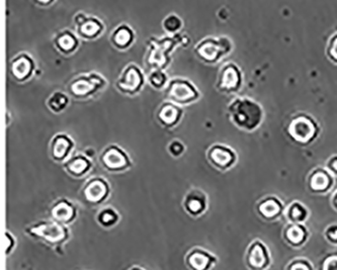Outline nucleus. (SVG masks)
Returning a JSON list of instances; mask_svg holds the SVG:
<instances>
[{
  "instance_id": "nucleus-27",
  "label": "nucleus",
  "mask_w": 337,
  "mask_h": 270,
  "mask_svg": "<svg viewBox=\"0 0 337 270\" xmlns=\"http://www.w3.org/2000/svg\"><path fill=\"white\" fill-rule=\"evenodd\" d=\"M117 219H118V216L112 208L104 209L100 214V216H98V220H100V222L105 226H111L114 224L117 221Z\"/></svg>"
},
{
  "instance_id": "nucleus-15",
  "label": "nucleus",
  "mask_w": 337,
  "mask_h": 270,
  "mask_svg": "<svg viewBox=\"0 0 337 270\" xmlns=\"http://www.w3.org/2000/svg\"><path fill=\"white\" fill-rule=\"evenodd\" d=\"M92 163L84 154H76L64 163L65 170L75 178H81L90 171Z\"/></svg>"
},
{
  "instance_id": "nucleus-16",
  "label": "nucleus",
  "mask_w": 337,
  "mask_h": 270,
  "mask_svg": "<svg viewBox=\"0 0 337 270\" xmlns=\"http://www.w3.org/2000/svg\"><path fill=\"white\" fill-rule=\"evenodd\" d=\"M31 233L50 242L62 240L65 235V229L58 223H45L31 229Z\"/></svg>"
},
{
  "instance_id": "nucleus-25",
  "label": "nucleus",
  "mask_w": 337,
  "mask_h": 270,
  "mask_svg": "<svg viewBox=\"0 0 337 270\" xmlns=\"http://www.w3.org/2000/svg\"><path fill=\"white\" fill-rule=\"evenodd\" d=\"M148 81L153 88L162 89L166 86L167 76L162 70H153L148 76Z\"/></svg>"
},
{
  "instance_id": "nucleus-29",
  "label": "nucleus",
  "mask_w": 337,
  "mask_h": 270,
  "mask_svg": "<svg viewBox=\"0 0 337 270\" xmlns=\"http://www.w3.org/2000/svg\"><path fill=\"white\" fill-rule=\"evenodd\" d=\"M326 54L332 62L337 63V33L329 38Z\"/></svg>"
},
{
  "instance_id": "nucleus-28",
  "label": "nucleus",
  "mask_w": 337,
  "mask_h": 270,
  "mask_svg": "<svg viewBox=\"0 0 337 270\" xmlns=\"http://www.w3.org/2000/svg\"><path fill=\"white\" fill-rule=\"evenodd\" d=\"M289 214H290V218L294 221H303L305 220L306 217V209L298 202H296L294 204L291 205L290 210H289Z\"/></svg>"
},
{
  "instance_id": "nucleus-3",
  "label": "nucleus",
  "mask_w": 337,
  "mask_h": 270,
  "mask_svg": "<svg viewBox=\"0 0 337 270\" xmlns=\"http://www.w3.org/2000/svg\"><path fill=\"white\" fill-rule=\"evenodd\" d=\"M185 36L181 34H176L171 37L151 38L149 40V53H148V66L154 70H162L167 67L169 63V53L173 50L176 44L184 42Z\"/></svg>"
},
{
  "instance_id": "nucleus-17",
  "label": "nucleus",
  "mask_w": 337,
  "mask_h": 270,
  "mask_svg": "<svg viewBox=\"0 0 337 270\" xmlns=\"http://www.w3.org/2000/svg\"><path fill=\"white\" fill-rule=\"evenodd\" d=\"M308 184L313 191H326L333 184V177L328 170L324 168H316L310 173Z\"/></svg>"
},
{
  "instance_id": "nucleus-26",
  "label": "nucleus",
  "mask_w": 337,
  "mask_h": 270,
  "mask_svg": "<svg viewBox=\"0 0 337 270\" xmlns=\"http://www.w3.org/2000/svg\"><path fill=\"white\" fill-rule=\"evenodd\" d=\"M163 29L169 34H176L183 27V21L181 17L176 14L167 15L162 23Z\"/></svg>"
},
{
  "instance_id": "nucleus-24",
  "label": "nucleus",
  "mask_w": 337,
  "mask_h": 270,
  "mask_svg": "<svg viewBox=\"0 0 337 270\" xmlns=\"http://www.w3.org/2000/svg\"><path fill=\"white\" fill-rule=\"evenodd\" d=\"M280 210L281 204L274 199H267L260 205V211L266 218L274 217L280 213Z\"/></svg>"
},
{
  "instance_id": "nucleus-33",
  "label": "nucleus",
  "mask_w": 337,
  "mask_h": 270,
  "mask_svg": "<svg viewBox=\"0 0 337 270\" xmlns=\"http://www.w3.org/2000/svg\"><path fill=\"white\" fill-rule=\"evenodd\" d=\"M184 151H185V145L184 143H182L178 140H174L170 142V144L168 145V152L172 156H175V157L181 156L184 153Z\"/></svg>"
},
{
  "instance_id": "nucleus-7",
  "label": "nucleus",
  "mask_w": 337,
  "mask_h": 270,
  "mask_svg": "<svg viewBox=\"0 0 337 270\" xmlns=\"http://www.w3.org/2000/svg\"><path fill=\"white\" fill-rule=\"evenodd\" d=\"M100 161L103 167L111 172L125 171L132 166L128 154L116 145L108 146L101 154Z\"/></svg>"
},
{
  "instance_id": "nucleus-14",
  "label": "nucleus",
  "mask_w": 337,
  "mask_h": 270,
  "mask_svg": "<svg viewBox=\"0 0 337 270\" xmlns=\"http://www.w3.org/2000/svg\"><path fill=\"white\" fill-rule=\"evenodd\" d=\"M183 108L173 102L165 101L157 110V120L163 127L172 128L183 118Z\"/></svg>"
},
{
  "instance_id": "nucleus-8",
  "label": "nucleus",
  "mask_w": 337,
  "mask_h": 270,
  "mask_svg": "<svg viewBox=\"0 0 337 270\" xmlns=\"http://www.w3.org/2000/svg\"><path fill=\"white\" fill-rule=\"evenodd\" d=\"M144 75L137 65H128L116 80L117 89L126 94H136L144 85Z\"/></svg>"
},
{
  "instance_id": "nucleus-12",
  "label": "nucleus",
  "mask_w": 337,
  "mask_h": 270,
  "mask_svg": "<svg viewBox=\"0 0 337 270\" xmlns=\"http://www.w3.org/2000/svg\"><path fill=\"white\" fill-rule=\"evenodd\" d=\"M82 192L88 202L98 203L109 196L110 185L103 177H93L85 183Z\"/></svg>"
},
{
  "instance_id": "nucleus-37",
  "label": "nucleus",
  "mask_w": 337,
  "mask_h": 270,
  "mask_svg": "<svg viewBox=\"0 0 337 270\" xmlns=\"http://www.w3.org/2000/svg\"><path fill=\"white\" fill-rule=\"evenodd\" d=\"M292 270H308V268L304 264H296L295 266H293Z\"/></svg>"
},
{
  "instance_id": "nucleus-18",
  "label": "nucleus",
  "mask_w": 337,
  "mask_h": 270,
  "mask_svg": "<svg viewBox=\"0 0 337 270\" xmlns=\"http://www.w3.org/2000/svg\"><path fill=\"white\" fill-rule=\"evenodd\" d=\"M76 31L79 35L86 40H92L103 33L104 24L95 16H87L82 24L76 26Z\"/></svg>"
},
{
  "instance_id": "nucleus-22",
  "label": "nucleus",
  "mask_w": 337,
  "mask_h": 270,
  "mask_svg": "<svg viewBox=\"0 0 337 270\" xmlns=\"http://www.w3.org/2000/svg\"><path fill=\"white\" fill-rule=\"evenodd\" d=\"M206 198L200 190H191L186 198V207L191 214H200L205 208Z\"/></svg>"
},
{
  "instance_id": "nucleus-38",
  "label": "nucleus",
  "mask_w": 337,
  "mask_h": 270,
  "mask_svg": "<svg viewBox=\"0 0 337 270\" xmlns=\"http://www.w3.org/2000/svg\"><path fill=\"white\" fill-rule=\"evenodd\" d=\"M332 202H333V204L337 207V191L335 192V194H334V196H333V200H332Z\"/></svg>"
},
{
  "instance_id": "nucleus-20",
  "label": "nucleus",
  "mask_w": 337,
  "mask_h": 270,
  "mask_svg": "<svg viewBox=\"0 0 337 270\" xmlns=\"http://www.w3.org/2000/svg\"><path fill=\"white\" fill-rule=\"evenodd\" d=\"M135 34L133 30L128 25L118 26L112 34L111 41L117 49H127L134 41Z\"/></svg>"
},
{
  "instance_id": "nucleus-35",
  "label": "nucleus",
  "mask_w": 337,
  "mask_h": 270,
  "mask_svg": "<svg viewBox=\"0 0 337 270\" xmlns=\"http://www.w3.org/2000/svg\"><path fill=\"white\" fill-rule=\"evenodd\" d=\"M324 270H337V257H332L325 262Z\"/></svg>"
},
{
  "instance_id": "nucleus-9",
  "label": "nucleus",
  "mask_w": 337,
  "mask_h": 270,
  "mask_svg": "<svg viewBox=\"0 0 337 270\" xmlns=\"http://www.w3.org/2000/svg\"><path fill=\"white\" fill-rule=\"evenodd\" d=\"M241 84L242 74L239 67L234 63L225 64L218 75L216 87L222 92L232 93L239 89Z\"/></svg>"
},
{
  "instance_id": "nucleus-5",
  "label": "nucleus",
  "mask_w": 337,
  "mask_h": 270,
  "mask_svg": "<svg viewBox=\"0 0 337 270\" xmlns=\"http://www.w3.org/2000/svg\"><path fill=\"white\" fill-rule=\"evenodd\" d=\"M106 80L97 73L81 74L77 76L68 84V91L75 99H87L96 91L103 89Z\"/></svg>"
},
{
  "instance_id": "nucleus-21",
  "label": "nucleus",
  "mask_w": 337,
  "mask_h": 270,
  "mask_svg": "<svg viewBox=\"0 0 337 270\" xmlns=\"http://www.w3.org/2000/svg\"><path fill=\"white\" fill-rule=\"evenodd\" d=\"M52 216L58 222H70L75 216V209L70 202L60 201L53 206Z\"/></svg>"
},
{
  "instance_id": "nucleus-23",
  "label": "nucleus",
  "mask_w": 337,
  "mask_h": 270,
  "mask_svg": "<svg viewBox=\"0 0 337 270\" xmlns=\"http://www.w3.org/2000/svg\"><path fill=\"white\" fill-rule=\"evenodd\" d=\"M68 103H69L68 95L61 91L54 92L47 101L48 107L55 113L61 112L64 108H66Z\"/></svg>"
},
{
  "instance_id": "nucleus-34",
  "label": "nucleus",
  "mask_w": 337,
  "mask_h": 270,
  "mask_svg": "<svg viewBox=\"0 0 337 270\" xmlns=\"http://www.w3.org/2000/svg\"><path fill=\"white\" fill-rule=\"evenodd\" d=\"M327 168L328 171H331L337 174V156H333L327 161Z\"/></svg>"
},
{
  "instance_id": "nucleus-11",
  "label": "nucleus",
  "mask_w": 337,
  "mask_h": 270,
  "mask_svg": "<svg viewBox=\"0 0 337 270\" xmlns=\"http://www.w3.org/2000/svg\"><path fill=\"white\" fill-rule=\"evenodd\" d=\"M34 70V60L30 55L26 53H22L15 56L9 65V72L12 78L18 82H25L29 78H31Z\"/></svg>"
},
{
  "instance_id": "nucleus-36",
  "label": "nucleus",
  "mask_w": 337,
  "mask_h": 270,
  "mask_svg": "<svg viewBox=\"0 0 337 270\" xmlns=\"http://www.w3.org/2000/svg\"><path fill=\"white\" fill-rule=\"evenodd\" d=\"M328 236L332 239V240H337V228H331L328 231Z\"/></svg>"
},
{
  "instance_id": "nucleus-6",
  "label": "nucleus",
  "mask_w": 337,
  "mask_h": 270,
  "mask_svg": "<svg viewBox=\"0 0 337 270\" xmlns=\"http://www.w3.org/2000/svg\"><path fill=\"white\" fill-rule=\"evenodd\" d=\"M166 96L170 102L177 105H187L200 98L195 86L186 79H172L166 86Z\"/></svg>"
},
{
  "instance_id": "nucleus-1",
  "label": "nucleus",
  "mask_w": 337,
  "mask_h": 270,
  "mask_svg": "<svg viewBox=\"0 0 337 270\" xmlns=\"http://www.w3.org/2000/svg\"><path fill=\"white\" fill-rule=\"evenodd\" d=\"M228 113L236 127L248 132L259 128L263 120L262 105L248 98L234 99L229 103Z\"/></svg>"
},
{
  "instance_id": "nucleus-30",
  "label": "nucleus",
  "mask_w": 337,
  "mask_h": 270,
  "mask_svg": "<svg viewBox=\"0 0 337 270\" xmlns=\"http://www.w3.org/2000/svg\"><path fill=\"white\" fill-rule=\"evenodd\" d=\"M250 262L256 267H261L264 262V256L260 246H255L250 256Z\"/></svg>"
},
{
  "instance_id": "nucleus-4",
  "label": "nucleus",
  "mask_w": 337,
  "mask_h": 270,
  "mask_svg": "<svg viewBox=\"0 0 337 270\" xmlns=\"http://www.w3.org/2000/svg\"><path fill=\"white\" fill-rule=\"evenodd\" d=\"M232 50V43L226 36L206 37L197 44L194 48L196 56L206 63H216L222 57L230 53Z\"/></svg>"
},
{
  "instance_id": "nucleus-19",
  "label": "nucleus",
  "mask_w": 337,
  "mask_h": 270,
  "mask_svg": "<svg viewBox=\"0 0 337 270\" xmlns=\"http://www.w3.org/2000/svg\"><path fill=\"white\" fill-rule=\"evenodd\" d=\"M54 44L60 52L64 54H71L77 49L79 42L77 36L71 31L64 30L56 34Z\"/></svg>"
},
{
  "instance_id": "nucleus-2",
  "label": "nucleus",
  "mask_w": 337,
  "mask_h": 270,
  "mask_svg": "<svg viewBox=\"0 0 337 270\" xmlns=\"http://www.w3.org/2000/svg\"><path fill=\"white\" fill-rule=\"evenodd\" d=\"M287 133L291 140L300 145H308L319 134V126L308 113H297L290 120Z\"/></svg>"
},
{
  "instance_id": "nucleus-13",
  "label": "nucleus",
  "mask_w": 337,
  "mask_h": 270,
  "mask_svg": "<svg viewBox=\"0 0 337 270\" xmlns=\"http://www.w3.org/2000/svg\"><path fill=\"white\" fill-rule=\"evenodd\" d=\"M73 147L74 142L68 135L57 134L51 141V156L57 162H63L69 157Z\"/></svg>"
},
{
  "instance_id": "nucleus-31",
  "label": "nucleus",
  "mask_w": 337,
  "mask_h": 270,
  "mask_svg": "<svg viewBox=\"0 0 337 270\" xmlns=\"http://www.w3.org/2000/svg\"><path fill=\"white\" fill-rule=\"evenodd\" d=\"M304 237V231L300 227H292L288 230V238L294 243H300Z\"/></svg>"
},
{
  "instance_id": "nucleus-10",
  "label": "nucleus",
  "mask_w": 337,
  "mask_h": 270,
  "mask_svg": "<svg viewBox=\"0 0 337 270\" xmlns=\"http://www.w3.org/2000/svg\"><path fill=\"white\" fill-rule=\"evenodd\" d=\"M207 159L215 168L219 170H228L235 164L237 156L236 153L230 147L215 144L207 151Z\"/></svg>"
},
{
  "instance_id": "nucleus-32",
  "label": "nucleus",
  "mask_w": 337,
  "mask_h": 270,
  "mask_svg": "<svg viewBox=\"0 0 337 270\" xmlns=\"http://www.w3.org/2000/svg\"><path fill=\"white\" fill-rule=\"evenodd\" d=\"M208 263V258L202 254H193L190 257V264L197 270H203Z\"/></svg>"
}]
</instances>
